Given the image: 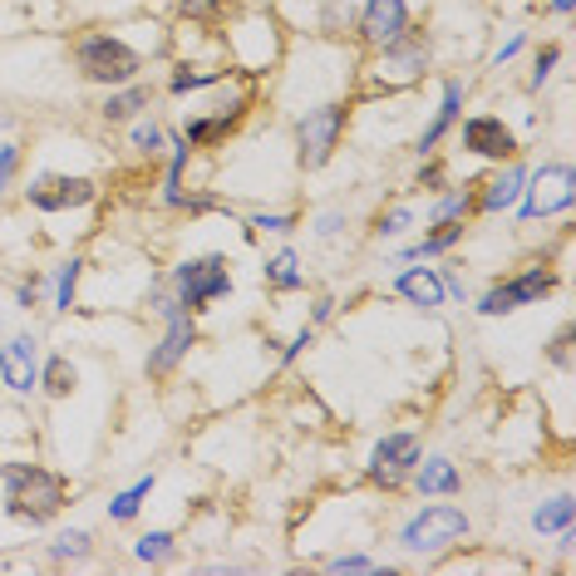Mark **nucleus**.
I'll use <instances>...</instances> for the list:
<instances>
[{
  "mask_svg": "<svg viewBox=\"0 0 576 576\" xmlns=\"http://www.w3.org/2000/svg\"><path fill=\"white\" fill-rule=\"evenodd\" d=\"M463 99H468V80H444V99H438L434 119L424 124V133H419V143H414L419 158H434V149L454 133V124L463 119Z\"/></svg>",
  "mask_w": 576,
  "mask_h": 576,
  "instance_id": "nucleus-15",
  "label": "nucleus"
},
{
  "mask_svg": "<svg viewBox=\"0 0 576 576\" xmlns=\"http://www.w3.org/2000/svg\"><path fill=\"white\" fill-rule=\"evenodd\" d=\"M153 483H158V478L143 473V478H133V483L124 487V493H114V497H109V522H133V517L143 513V503H149Z\"/></svg>",
  "mask_w": 576,
  "mask_h": 576,
  "instance_id": "nucleus-23",
  "label": "nucleus"
},
{
  "mask_svg": "<svg viewBox=\"0 0 576 576\" xmlns=\"http://www.w3.org/2000/svg\"><path fill=\"white\" fill-rule=\"evenodd\" d=\"M572 517H576L572 493H556V497H546V503L532 513V527H537V532H562V527H572Z\"/></svg>",
  "mask_w": 576,
  "mask_h": 576,
  "instance_id": "nucleus-26",
  "label": "nucleus"
},
{
  "mask_svg": "<svg viewBox=\"0 0 576 576\" xmlns=\"http://www.w3.org/2000/svg\"><path fill=\"white\" fill-rule=\"evenodd\" d=\"M168 149H173V158H168V178H163V202H168V208H178V202H183V168H188V158H192V143L188 139H173Z\"/></svg>",
  "mask_w": 576,
  "mask_h": 576,
  "instance_id": "nucleus-27",
  "label": "nucleus"
},
{
  "mask_svg": "<svg viewBox=\"0 0 576 576\" xmlns=\"http://www.w3.org/2000/svg\"><path fill=\"white\" fill-rule=\"evenodd\" d=\"M419 458H424V444H419L414 428H395V434H385L369 448V478H375L379 487H399L414 473Z\"/></svg>",
  "mask_w": 576,
  "mask_h": 576,
  "instance_id": "nucleus-10",
  "label": "nucleus"
},
{
  "mask_svg": "<svg viewBox=\"0 0 576 576\" xmlns=\"http://www.w3.org/2000/svg\"><path fill=\"white\" fill-rule=\"evenodd\" d=\"M409 227H414V208H389V212H379L375 218V237L379 242L399 237V232H409Z\"/></svg>",
  "mask_w": 576,
  "mask_h": 576,
  "instance_id": "nucleus-33",
  "label": "nucleus"
},
{
  "mask_svg": "<svg viewBox=\"0 0 576 576\" xmlns=\"http://www.w3.org/2000/svg\"><path fill=\"white\" fill-rule=\"evenodd\" d=\"M458 149L473 153V158H487V163H507V158H517V133L497 114H473V119H463Z\"/></svg>",
  "mask_w": 576,
  "mask_h": 576,
  "instance_id": "nucleus-12",
  "label": "nucleus"
},
{
  "mask_svg": "<svg viewBox=\"0 0 576 576\" xmlns=\"http://www.w3.org/2000/svg\"><path fill=\"white\" fill-rule=\"evenodd\" d=\"M153 310L163 316V340L149 350L143 369H149V379H168L188 360V350L198 345V326H192V310L173 301L168 286H153Z\"/></svg>",
  "mask_w": 576,
  "mask_h": 576,
  "instance_id": "nucleus-4",
  "label": "nucleus"
},
{
  "mask_svg": "<svg viewBox=\"0 0 576 576\" xmlns=\"http://www.w3.org/2000/svg\"><path fill=\"white\" fill-rule=\"evenodd\" d=\"M0 478H5V517H15V522L45 527L64 513V493L70 487L45 463H11Z\"/></svg>",
  "mask_w": 576,
  "mask_h": 576,
  "instance_id": "nucleus-1",
  "label": "nucleus"
},
{
  "mask_svg": "<svg viewBox=\"0 0 576 576\" xmlns=\"http://www.w3.org/2000/svg\"><path fill=\"white\" fill-rule=\"evenodd\" d=\"M173 552H178V537H173V532H143L139 542H133V556H139V562H149V566L168 562Z\"/></svg>",
  "mask_w": 576,
  "mask_h": 576,
  "instance_id": "nucleus-30",
  "label": "nucleus"
},
{
  "mask_svg": "<svg viewBox=\"0 0 576 576\" xmlns=\"http://www.w3.org/2000/svg\"><path fill=\"white\" fill-rule=\"evenodd\" d=\"M468 532H473V522H468L463 507H454V503H428V507H419V513L409 517L404 527H399V546H404L409 556L438 562L448 546L468 542Z\"/></svg>",
  "mask_w": 576,
  "mask_h": 576,
  "instance_id": "nucleus-3",
  "label": "nucleus"
},
{
  "mask_svg": "<svg viewBox=\"0 0 576 576\" xmlns=\"http://www.w3.org/2000/svg\"><path fill=\"white\" fill-rule=\"evenodd\" d=\"M345 124H350V104H340V99L316 104V109L301 114V119H296V149H301L296 158H301V168H306V173L326 168V163L336 158V149H340Z\"/></svg>",
  "mask_w": 576,
  "mask_h": 576,
  "instance_id": "nucleus-6",
  "label": "nucleus"
},
{
  "mask_svg": "<svg viewBox=\"0 0 576 576\" xmlns=\"http://www.w3.org/2000/svg\"><path fill=\"white\" fill-rule=\"evenodd\" d=\"M556 291V267H546V261H537V267H527V271H517V277H507V281H493V286L478 296V316H487V320H497V316H517V310H527V306H537V301H546Z\"/></svg>",
  "mask_w": 576,
  "mask_h": 576,
  "instance_id": "nucleus-7",
  "label": "nucleus"
},
{
  "mask_svg": "<svg viewBox=\"0 0 576 576\" xmlns=\"http://www.w3.org/2000/svg\"><path fill=\"white\" fill-rule=\"evenodd\" d=\"M80 271H84L80 257L60 261V271H55V310H70V306H74V291H80Z\"/></svg>",
  "mask_w": 576,
  "mask_h": 576,
  "instance_id": "nucleus-31",
  "label": "nucleus"
},
{
  "mask_svg": "<svg viewBox=\"0 0 576 576\" xmlns=\"http://www.w3.org/2000/svg\"><path fill=\"white\" fill-rule=\"evenodd\" d=\"M463 222H434V232H428L424 242H414V247L399 251V261H428V257H444V251H454L458 242H463Z\"/></svg>",
  "mask_w": 576,
  "mask_h": 576,
  "instance_id": "nucleus-21",
  "label": "nucleus"
},
{
  "mask_svg": "<svg viewBox=\"0 0 576 576\" xmlns=\"http://www.w3.org/2000/svg\"><path fill=\"white\" fill-rule=\"evenodd\" d=\"M414 188H419V192H444V188H448L444 168H438V163H424V168H419V178H414Z\"/></svg>",
  "mask_w": 576,
  "mask_h": 576,
  "instance_id": "nucleus-39",
  "label": "nucleus"
},
{
  "mask_svg": "<svg viewBox=\"0 0 576 576\" xmlns=\"http://www.w3.org/2000/svg\"><path fill=\"white\" fill-rule=\"evenodd\" d=\"M74 70H80L84 84H104V90H119V84H133L143 70V55L133 50L124 35L94 31L74 40Z\"/></svg>",
  "mask_w": 576,
  "mask_h": 576,
  "instance_id": "nucleus-2",
  "label": "nucleus"
},
{
  "mask_svg": "<svg viewBox=\"0 0 576 576\" xmlns=\"http://www.w3.org/2000/svg\"><path fill=\"white\" fill-rule=\"evenodd\" d=\"M227 64H178V70L168 74V94H198V90H212V84L227 80Z\"/></svg>",
  "mask_w": 576,
  "mask_h": 576,
  "instance_id": "nucleus-22",
  "label": "nucleus"
},
{
  "mask_svg": "<svg viewBox=\"0 0 576 576\" xmlns=\"http://www.w3.org/2000/svg\"><path fill=\"white\" fill-rule=\"evenodd\" d=\"M15 168H21V149H15V143H0V192L11 188Z\"/></svg>",
  "mask_w": 576,
  "mask_h": 576,
  "instance_id": "nucleus-38",
  "label": "nucleus"
},
{
  "mask_svg": "<svg viewBox=\"0 0 576 576\" xmlns=\"http://www.w3.org/2000/svg\"><path fill=\"white\" fill-rule=\"evenodd\" d=\"M522 45H527V35H522V31H517L507 45H497V55H493V70H503L507 60H517V50H522Z\"/></svg>",
  "mask_w": 576,
  "mask_h": 576,
  "instance_id": "nucleus-43",
  "label": "nucleus"
},
{
  "mask_svg": "<svg viewBox=\"0 0 576 576\" xmlns=\"http://www.w3.org/2000/svg\"><path fill=\"white\" fill-rule=\"evenodd\" d=\"M409 478H414V487L424 497H454V493H463V473H458V463H454V458H444V454L419 458Z\"/></svg>",
  "mask_w": 576,
  "mask_h": 576,
  "instance_id": "nucleus-18",
  "label": "nucleus"
},
{
  "mask_svg": "<svg viewBox=\"0 0 576 576\" xmlns=\"http://www.w3.org/2000/svg\"><path fill=\"white\" fill-rule=\"evenodd\" d=\"M576 202V173L572 163H542L537 173H527V188L517 198V212L522 222L537 218H552V212H566Z\"/></svg>",
  "mask_w": 576,
  "mask_h": 576,
  "instance_id": "nucleus-8",
  "label": "nucleus"
},
{
  "mask_svg": "<svg viewBox=\"0 0 576 576\" xmlns=\"http://www.w3.org/2000/svg\"><path fill=\"white\" fill-rule=\"evenodd\" d=\"M149 104H153V90H149V84H139V80H133V84H119V90H109V99H104L99 119H104V124H133L143 109H149Z\"/></svg>",
  "mask_w": 576,
  "mask_h": 576,
  "instance_id": "nucleus-20",
  "label": "nucleus"
},
{
  "mask_svg": "<svg viewBox=\"0 0 576 576\" xmlns=\"http://www.w3.org/2000/svg\"><path fill=\"white\" fill-rule=\"evenodd\" d=\"M168 291L178 306H188L198 316V310H208L212 301H222L232 291V261L222 251H202V257L178 261L168 277Z\"/></svg>",
  "mask_w": 576,
  "mask_h": 576,
  "instance_id": "nucleus-5",
  "label": "nucleus"
},
{
  "mask_svg": "<svg viewBox=\"0 0 576 576\" xmlns=\"http://www.w3.org/2000/svg\"><path fill=\"white\" fill-rule=\"evenodd\" d=\"M15 306H21V310L40 306V277H31V281H21V286H15Z\"/></svg>",
  "mask_w": 576,
  "mask_h": 576,
  "instance_id": "nucleus-41",
  "label": "nucleus"
},
{
  "mask_svg": "<svg viewBox=\"0 0 576 576\" xmlns=\"http://www.w3.org/2000/svg\"><path fill=\"white\" fill-rule=\"evenodd\" d=\"M310 345H316V326H310V320H306V326H301V330H296V340H291V345H286V350H281V360H286V365H296V360H301V355H306V350H310Z\"/></svg>",
  "mask_w": 576,
  "mask_h": 576,
  "instance_id": "nucleus-37",
  "label": "nucleus"
},
{
  "mask_svg": "<svg viewBox=\"0 0 576 576\" xmlns=\"http://www.w3.org/2000/svg\"><path fill=\"white\" fill-rule=\"evenodd\" d=\"M556 64H562V45H542V50H537V60H532V90H542L546 80H552V70Z\"/></svg>",
  "mask_w": 576,
  "mask_h": 576,
  "instance_id": "nucleus-34",
  "label": "nucleus"
},
{
  "mask_svg": "<svg viewBox=\"0 0 576 576\" xmlns=\"http://www.w3.org/2000/svg\"><path fill=\"white\" fill-rule=\"evenodd\" d=\"M74 385H80V369H74L70 355H50V360L40 365V389H45L50 399H70Z\"/></svg>",
  "mask_w": 576,
  "mask_h": 576,
  "instance_id": "nucleus-24",
  "label": "nucleus"
},
{
  "mask_svg": "<svg viewBox=\"0 0 576 576\" xmlns=\"http://www.w3.org/2000/svg\"><path fill=\"white\" fill-rule=\"evenodd\" d=\"M395 296H404L419 310H438L444 306V277H438V267H404L395 277Z\"/></svg>",
  "mask_w": 576,
  "mask_h": 576,
  "instance_id": "nucleus-17",
  "label": "nucleus"
},
{
  "mask_svg": "<svg viewBox=\"0 0 576 576\" xmlns=\"http://www.w3.org/2000/svg\"><path fill=\"white\" fill-rule=\"evenodd\" d=\"M428 74V45L419 40V35H399L395 45H385L375 60V80L385 84V90H409V84H419Z\"/></svg>",
  "mask_w": 576,
  "mask_h": 576,
  "instance_id": "nucleus-11",
  "label": "nucleus"
},
{
  "mask_svg": "<svg viewBox=\"0 0 576 576\" xmlns=\"http://www.w3.org/2000/svg\"><path fill=\"white\" fill-rule=\"evenodd\" d=\"M326 572H379V562L375 556H365V552H340V556H330L326 562Z\"/></svg>",
  "mask_w": 576,
  "mask_h": 576,
  "instance_id": "nucleus-35",
  "label": "nucleus"
},
{
  "mask_svg": "<svg viewBox=\"0 0 576 576\" xmlns=\"http://www.w3.org/2000/svg\"><path fill=\"white\" fill-rule=\"evenodd\" d=\"M0 379L11 395H35L40 389V345L35 336H11L0 345Z\"/></svg>",
  "mask_w": 576,
  "mask_h": 576,
  "instance_id": "nucleus-13",
  "label": "nucleus"
},
{
  "mask_svg": "<svg viewBox=\"0 0 576 576\" xmlns=\"http://www.w3.org/2000/svg\"><path fill=\"white\" fill-rule=\"evenodd\" d=\"M522 188H527V168H522L517 158H507L503 168L493 173V178L478 183V192H473V212H487V218H497V212L517 208Z\"/></svg>",
  "mask_w": 576,
  "mask_h": 576,
  "instance_id": "nucleus-16",
  "label": "nucleus"
},
{
  "mask_svg": "<svg viewBox=\"0 0 576 576\" xmlns=\"http://www.w3.org/2000/svg\"><path fill=\"white\" fill-rule=\"evenodd\" d=\"M468 212H473V192H468V188H448V192H438L428 222H468Z\"/></svg>",
  "mask_w": 576,
  "mask_h": 576,
  "instance_id": "nucleus-29",
  "label": "nucleus"
},
{
  "mask_svg": "<svg viewBox=\"0 0 576 576\" xmlns=\"http://www.w3.org/2000/svg\"><path fill=\"white\" fill-rule=\"evenodd\" d=\"M409 31V0H365L360 11V40L369 50H385Z\"/></svg>",
  "mask_w": 576,
  "mask_h": 576,
  "instance_id": "nucleus-14",
  "label": "nucleus"
},
{
  "mask_svg": "<svg viewBox=\"0 0 576 576\" xmlns=\"http://www.w3.org/2000/svg\"><path fill=\"white\" fill-rule=\"evenodd\" d=\"M438 277H444V296H454V301H468V286H463V277H458L454 267H438Z\"/></svg>",
  "mask_w": 576,
  "mask_h": 576,
  "instance_id": "nucleus-42",
  "label": "nucleus"
},
{
  "mask_svg": "<svg viewBox=\"0 0 576 576\" xmlns=\"http://www.w3.org/2000/svg\"><path fill=\"white\" fill-rule=\"evenodd\" d=\"M94 198H99V183L84 178V173H40L25 188V202L40 212H74V208H90Z\"/></svg>",
  "mask_w": 576,
  "mask_h": 576,
  "instance_id": "nucleus-9",
  "label": "nucleus"
},
{
  "mask_svg": "<svg viewBox=\"0 0 576 576\" xmlns=\"http://www.w3.org/2000/svg\"><path fill=\"white\" fill-rule=\"evenodd\" d=\"M90 552H94V537L84 532V527H64V532L50 542V556H55V562H84Z\"/></svg>",
  "mask_w": 576,
  "mask_h": 576,
  "instance_id": "nucleus-28",
  "label": "nucleus"
},
{
  "mask_svg": "<svg viewBox=\"0 0 576 576\" xmlns=\"http://www.w3.org/2000/svg\"><path fill=\"white\" fill-rule=\"evenodd\" d=\"M330 316H336V296H316V306H310V326H326Z\"/></svg>",
  "mask_w": 576,
  "mask_h": 576,
  "instance_id": "nucleus-44",
  "label": "nucleus"
},
{
  "mask_svg": "<svg viewBox=\"0 0 576 576\" xmlns=\"http://www.w3.org/2000/svg\"><path fill=\"white\" fill-rule=\"evenodd\" d=\"M340 227H345V212H320V218H316V237L320 242L340 237Z\"/></svg>",
  "mask_w": 576,
  "mask_h": 576,
  "instance_id": "nucleus-40",
  "label": "nucleus"
},
{
  "mask_svg": "<svg viewBox=\"0 0 576 576\" xmlns=\"http://www.w3.org/2000/svg\"><path fill=\"white\" fill-rule=\"evenodd\" d=\"M247 227L251 232H291V227H296V218H291V212H257Z\"/></svg>",
  "mask_w": 576,
  "mask_h": 576,
  "instance_id": "nucleus-36",
  "label": "nucleus"
},
{
  "mask_svg": "<svg viewBox=\"0 0 576 576\" xmlns=\"http://www.w3.org/2000/svg\"><path fill=\"white\" fill-rule=\"evenodd\" d=\"M552 11L556 15H572V0H552Z\"/></svg>",
  "mask_w": 576,
  "mask_h": 576,
  "instance_id": "nucleus-46",
  "label": "nucleus"
},
{
  "mask_svg": "<svg viewBox=\"0 0 576 576\" xmlns=\"http://www.w3.org/2000/svg\"><path fill=\"white\" fill-rule=\"evenodd\" d=\"M261 271H267V286H271V291H301V286H306L301 257H296L291 247H281L277 257H267V267H261Z\"/></svg>",
  "mask_w": 576,
  "mask_h": 576,
  "instance_id": "nucleus-25",
  "label": "nucleus"
},
{
  "mask_svg": "<svg viewBox=\"0 0 576 576\" xmlns=\"http://www.w3.org/2000/svg\"><path fill=\"white\" fill-rule=\"evenodd\" d=\"M552 360H556V365H566V360H572V330H556V340H552Z\"/></svg>",
  "mask_w": 576,
  "mask_h": 576,
  "instance_id": "nucleus-45",
  "label": "nucleus"
},
{
  "mask_svg": "<svg viewBox=\"0 0 576 576\" xmlns=\"http://www.w3.org/2000/svg\"><path fill=\"white\" fill-rule=\"evenodd\" d=\"M242 114H247V99H237L232 109H218V114H198V119H188L183 139H188L192 149H212V143H222L232 129H237Z\"/></svg>",
  "mask_w": 576,
  "mask_h": 576,
  "instance_id": "nucleus-19",
  "label": "nucleus"
},
{
  "mask_svg": "<svg viewBox=\"0 0 576 576\" xmlns=\"http://www.w3.org/2000/svg\"><path fill=\"white\" fill-rule=\"evenodd\" d=\"M0 473H5V463H0Z\"/></svg>",
  "mask_w": 576,
  "mask_h": 576,
  "instance_id": "nucleus-47",
  "label": "nucleus"
},
{
  "mask_svg": "<svg viewBox=\"0 0 576 576\" xmlns=\"http://www.w3.org/2000/svg\"><path fill=\"white\" fill-rule=\"evenodd\" d=\"M129 149H133V153H143V158H158V153H163V129H158L153 119H133Z\"/></svg>",
  "mask_w": 576,
  "mask_h": 576,
  "instance_id": "nucleus-32",
  "label": "nucleus"
}]
</instances>
